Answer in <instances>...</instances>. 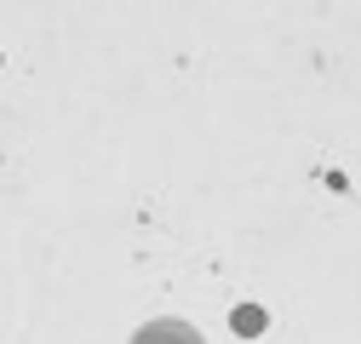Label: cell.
<instances>
[{
	"label": "cell",
	"mask_w": 361,
	"mask_h": 344,
	"mask_svg": "<svg viewBox=\"0 0 361 344\" xmlns=\"http://www.w3.org/2000/svg\"><path fill=\"white\" fill-rule=\"evenodd\" d=\"M132 344H207L190 321H149V327H138V338Z\"/></svg>",
	"instance_id": "obj_1"
}]
</instances>
